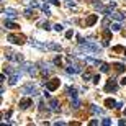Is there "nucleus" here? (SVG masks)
<instances>
[{
  "instance_id": "f704fd0d",
  "label": "nucleus",
  "mask_w": 126,
  "mask_h": 126,
  "mask_svg": "<svg viewBox=\"0 0 126 126\" xmlns=\"http://www.w3.org/2000/svg\"><path fill=\"white\" fill-rule=\"evenodd\" d=\"M41 10H43V12H44L46 15H49V7H47V5H43V7H41Z\"/></svg>"
},
{
  "instance_id": "ea45409f",
  "label": "nucleus",
  "mask_w": 126,
  "mask_h": 126,
  "mask_svg": "<svg viewBox=\"0 0 126 126\" xmlns=\"http://www.w3.org/2000/svg\"><path fill=\"white\" fill-rule=\"evenodd\" d=\"M120 84H121V85H126V77H121V80H120Z\"/></svg>"
},
{
  "instance_id": "58836bf2",
  "label": "nucleus",
  "mask_w": 126,
  "mask_h": 126,
  "mask_svg": "<svg viewBox=\"0 0 126 126\" xmlns=\"http://www.w3.org/2000/svg\"><path fill=\"white\" fill-rule=\"evenodd\" d=\"M118 125H120V126H126V120H120V121H118Z\"/></svg>"
},
{
  "instance_id": "f3484780",
  "label": "nucleus",
  "mask_w": 126,
  "mask_h": 126,
  "mask_svg": "<svg viewBox=\"0 0 126 126\" xmlns=\"http://www.w3.org/2000/svg\"><path fill=\"white\" fill-rule=\"evenodd\" d=\"M18 72H16V70H15V72H13V74H10V80H8V84L10 85H15V84H16V80H18Z\"/></svg>"
},
{
  "instance_id": "423d86ee",
  "label": "nucleus",
  "mask_w": 126,
  "mask_h": 126,
  "mask_svg": "<svg viewBox=\"0 0 126 126\" xmlns=\"http://www.w3.org/2000/svg\"><path fill=\"white\" fill-rule=\"evenodd\" d=\"M21 92H23V94H30V95H38V89H36L33 84L25 85L23 89H21Z\"/></svg>"
},
{
  "instance_id": "aec40b11",
  "label": "nucleus",
  "mask_w": 126,
  "mask_h": 126,
  "mask_svg": "<svg viewBox=\"0 0 126 126\" xmlns=\"http://www.w3.org/2000/svg\"><path fill=\"white\" fill-rule=\"evenodd\" d=\"M47 49H52V51H57V52L62 51V47L59 46V44H56V43H49V44H47Z\"/></svg>"
},
{
  "instance_id": "a878e982",
  "label": "nucleus",
  "mask_w": 126,
  "mask_h": 126,
  "mask_svg": "<svg viewBox=\"0 0 126 126\" xmlns=\"http://www.w3.org/2000/svg\"><path fill=\"white\" fill-rule=\"evenodd\" d=\"M100 70H102V72H108V70H110V65L102 62V64H100Z\"/></svg>"
},
{
  "instance_id": "b1692460",
  "label": "nucleus",
  "mask_w": 126,
  "mask_h": 126,
  "mask_svg": "<svg viewBox=\"0 0 126 126\" xmlns=\"http://www.w3.org/2000/svg\"><path fill=\"white\" fill-rule=\"evenodd\" d=\"M90 111L95 113V115H102L103 110H102V108H98V107H95V105H92V107H90Z\"/></svg>"
},
{
  "instance_id": "e433bc0d",
  "label": "nucleus",
  "mask_w": 126,
  "mask_h": 126,
  "mask_svg": "<svg viewBox=\"0 0 126 126\" xmlns=\"http://www.w3.org/2000/svg\"><path fill=\"white\" fill-rule=\"evenodd\" d=\"M46 2H49V3H52V5H59V3H61L59 0H46Z\"/></svg>"
},
{
  "instance_id": "c9c22d12",
  "label": "nucleus",
  "mask_w": 126,
  "mask_h": 126,
  "mask_svg": "<svg viewBox=\"0 0 126 126\" xmlns=\"http://www.w3.org/2000/svg\"><path fill=\"white\" fill-rule=\"evenodd\" d=\"M92 79H94V84H98L100 82V75H94Z\"/></svg>"
},
{
  "instance_id": "9d476101",
  "label": "nucleus",
  "mask_w": 126,
  "mask_h": 126,
  "mask_svg": "<svg viewBox=\"0 0 126 126\" xmlns=\"http://www.w3.org/2000/svg\"><path fill=\"white\" fill-rule=\"evenodd\" d=\"M108 16H110V18H113V20H116V21H123V20H125V15L120 13V12H110V13H108Z\"/></svg>"
},
{
  "instance_id": "6e6552de",
  "label": "nucleus",
  "mask_w": 126,
  "mask_h": 126,
  "mask_svg": "<svg viewBox=\"0 0 126 126\" xmlns=\"http://www.w3.org/2000/svg\"><path fill=\"white\" fill-rule=\"evenodd\" d=\"M21 69H25L26 72H28L30 75H36L38 74V69H36V65H33V64H25Z\"/></svg>"
},
{
  "instance_id": "7ed1b4c3",
  "label": "nucleus",
  "mask_w": 126,
  "mask_h": 126,
  "mask_svg": "<svg viewBox=\"0 0 126 126\" xmlns=\"http://www.w3.org/2000/svg\"><path fill=\"white\" fill-rule=\"evenodd\" d=\"M105 90H107L108 94H110V92H111V94H115V92H116L118 90V84H116V80L113 79H108V82H107V85H105Z\"/></svg>"
},
{
  "instance_id": "2f4dec72",
  "label": "nucleus",
  "mask_w": 126,
  "mask_h": 126,
  "mask_svg": "<svg viewBox=\"0 0 126 126\" xmlns=\"http://www.w3.org/2000/svg\"><path fill=\"white\" fill-rule=\"evenodd\" d=\"M61 64H62V59H61V56H57L56 59H54V65H59V67H61Z\"/></svg>"
},
{
  "instance_id": "412c9836",
  "label": "nucleus",
  "mask_w": 126,
  "mask_h": 126,
  "mask_svg": "<svg viewBox=\"0 0 126 126\" xmlns=\"http://www.w3.org/2000/svg\"><path fill=\"white\" fill-rule=\"evenodd\" d=\"M85 62L90 64V65H100V64H102L98 59H92V57H85Z\"/></svg>"
},
{
  "instance_id": "473e14b6",
  "label": "nucleus",
  "mask_w": 126,
  "mask_h": 126,
  "mask_svg": "<svg viewBox=\"0 0 126 126\" xmlns=\"http://www.w3.org/2000/svg\"><path fill=\"white\" fill-rule=\"evenodd\" d=\"M54 30H56L57 33H61V31H62L64 28H62V25H59V23H57V25H54Z\"/></svg>"
},
{
  "instance_id": "a211bd4d",
  "label": "nucleus",
  "mask_w": 126,
  "mask_h": 126,
  "mask_svg": "<svg viewBox=\"0 0 126 126\" xmlns=\"http://www.w3.org/2000/svg\"><path fill=\"white\" fill-rule=\"evenodd\" d=\"M116 105H118V103L115 102L113 98H107V100H105V107H107V108H116Z\"/></svg>"
},
{
  "instance_id": "37998d69",
  "label": "nucleus",
  "mask_w": 126,
  "mask_h": 126,
  "mask_svg": "<svg viewBox=\"0 0 126 126\" xmlns=\"http://www.w3.org/2000/svg\"><path fill=\"white\" fill-rule=\"evenodd\" d=\"M125 116H126V108H125Z\"/></svg>"
},
{
  "instance_id": "4468645a",
  "label": "nucleus",
  "mask_w": 126,
  "mask_h": 126,
  "mask_svg": "<svg viewBox=\"0 0 126 126\" xmlns=\"http://www.w3.org/2000/svg\"><path fill=\"white\" fill-rule=\"evenodd\" d=\"M94 8H97L98 12H103V13H108V8H105V7H103L102 3H100V2H94Z\"/></svg>"
},
{
  "instance_id": "4be33fe9",
  "label": "nucleus",
  "mask_w": 126,
  "mask_h": 126,
  "mask_svg": "<svg viewBox=\"0 0 126 126\" xmlns=\"http://www.w3.org/2000/svg\"><path fill=\"white\" fill-rule=\"evenodd\" d=\"M67 95H69L72 100H75V98H77V90L72 89V87H69V89H67Z\"/></svg>"
},
{
  "instance_id": "ddd939ff",
  "label": "nucleus",
  "mask_w": 126,
  "mask_h": 126,
  "mask_svg": "<svg viewBox=\"0 0 126 126\" xmlns=\"http://www.w3.org/2000/svg\"><path fill=\"white\" fill-rule=\"evenodd\" d=\"M67 72H69V74H79V72H82V67H80V65H77V64L67 65Z\"/></svg>"
},
{
  "instance_id": "bb28decb",
  "label": "nucleus",
  "mask_w": 126,
  "mask_h": 126,
  "mask_svg": "<svg viewBox=\"0 0 126 126\" xmlns=\"http://www.w3.org/2000/svg\"><path fill=\"white\" fill-rule=\"evenodd\" d=\"M25 3H30L33 7V8H36V7H39V3L38 2H34V0H25Z\"/></svg>"
},
{
  "instance_id": "f257e3e1",
  "label": "nucleus",
  "mask_w": 126,
  "mask_h": 126,
  "mask_svg": "<svg viewBox=\"0 0 126 126\" xmlns=\"http://www.w3.org/2000/svg\"><path fill=\"white\" fill-rule=\"evenodd\" d=\"M7 39H8L10 43H13V44H23V43L26 41V38H25L23 34H16V33L8 34V36H7Z\"/></svg>"
},
{
  "instance_id": "5701e85b",
  "label": "nucleus",
  "mask_w": 126,
  "mask_h": 126,
  "mask_svg": "<svg viewBox=\"0 0 126 126\" xmlns=\"http://www.w3.org/2000/svg\"><path fill=\"white\" fill-rule=\"evenodd\" d=\"M3 13L8 15V18H16V16H18V13H16L13 8H7V12H3Z\"/></svg>"
},
{
  "instance_id": "c756f323",
  "label": "nucleus",
  "mask_w": 126,
  "mask_h": 126,
  "mask_svg": "<svg viewBox=\"0 0 126 126\" xmlns=\"http://www.w3.org/2000/svg\"><path fill=\"white\" fill-rule=\"evenodd\" d=\"M113 52H125V47L123 46H115L113 47Z\"/></svg>"
},
{
  "instance_id": "c03bdc74",
  "label": "nucleus",
  "mask_w": 126,
  "mask_h": 126,
  "mask_svg": "<svg viewBox=\"0 0 126 126\" xmlns=\"http://www.w3.org/2000/svg\"><path fill=\"white\" fill-rule=\"evenodd\" d=\"M67 2H74V0H67Z\"/></svg>"
},
{
  "instance_id": "cd10ccee",
  "label": "nucleus",
  "mask_w": 126,
  "mask_h": 126,
  "mask_svg": "<svg viewBox=\"0 0 126 126\" xmlns=\"http://www.w3.org/2000/svg\"><path fill=\"white\" fill-rule=\"evenodd\" d=\"M120 30H121V25H120V23L111 25V31H120Z\"/></svg>"
},
{
  "instance_id": "dca6fc26",
  "label": "nucleus",
  "mask_w": 126,
  "mask_h": 126,
  "mask_svg": "<svg viewBox=\"0 0 126 126\" xmlns=\"http://www.w3.org/2000/svg\"><path fill=\"white\" fill-rule=\"evenodd\" d=\"M3 26H5V28H10V30H16V28H20V26H18L16 23H13V21H10V20H5Z\"/></svg>"
},
{
  "instance_id": "f8f14e48",
  "label": "nucleus",
  "mask_w": 126,
  "mask_h": 126,
  "mask_svg": "<svg viewBox=\"0 0 126 126\" xmlns=\"http://www.w3.org/2000/svg\"><path fill=\"white\" fill-rule=\"evenodd\" d=\"M97 21H98V15H90L89 18L85 20V26H94Z\"/></svg>"
},
{
  "instance_id": "f03ea898",
  "label": "nucleus",
  "mask_w": 126,
  "mask_h": 126,
  "mask_svg": "<svg viewBox=\"0 0 126 126\" xmlns=\"http://www.w3.org/2000/svg\"><path fill=\"white\" fill-rule=\"evenodd\" d=\"M80 46H82V49H85V51H90V52H100V47L97 46V44H94V43H87V41H82L80 43Z\"/></svg>"
},
{
  "instance_id": "a18cd8bd",
  "label": "nucleus",
  "mask_w": 126,
  "mask_h": 126,
  "mask_svg": "<svg viewBox=\"0 0 126 126\" xmlns=\"http://www.w3.org/2000/svg\"><path fill=\"white\" fill-rule=\"evenodd\" d=\"M125 54H126V49H125Z\"/></svg>"
},
{
  "instance_id": "7c9ffc66",
  "label": "nucleus",
  "mask_w": 126,
  "mask_h": 126,
  "mask_svg": "<svg viewBox=\"0 0 126 126\" xmlns=\"http://www.w3.org/2000/svg\"><path fill=\"white\" fill-rule=\"evenodd\" d=\"M39 26H41L43 30H49V23H47V21H41V23H39Z\"/></svg>"
},
{
  "instance_id": "393cba45",
  "label": "nucleus",
  "mask_w": 126,
  "mask_h": 126,
  "mask_svg": "<svg viewBox=\"0 0 126 126\" xmlns=\"http://www.w3.org/2000/svg\"><path fill=\"white\" fill-rule=\"evenodd\" d=\"M31 46H34V47H39V49H47V44H46V46H44V44H41V43L34 41V39H33V41H31Z\"/></svg>"
},
{
  "instance_id": "2eb2a0df",
  "label": "nucleus",
  "mask_w": 126,
  "mask_h": 126,
  "mask_svg": "<svg viewBox=\"0 0 126 126\" xmlns=\"http://www.w3.org/2000/svg\"><path fill=\"white\" fill-rule=\"evenodd\" d=\"M25 16H26V18H30V20H34L36 18V12H34V10H31V8H26L25 10Z\"/></svg>"
},
{
  "instance_id": "a19ab883",
  "label": "nucleus",
  "mask_w": 126,
  "mask_h": 126,
  "mask_svg": "<svg viewBox=\"0 0 126 126\" xmlns=\"http://www.w3.org/2000/svg\"><path fill=\"white\" fill-rule=\"evenodd\" d=\"M90 79V74H84V80H89Z\"/></svg>"
},
{
  "instance_id": "79ce46f5",
  "label": "nucleus",
  "mask_w": 126,
  "mask_h": 126,
  "mask_svg": "<svg viewBox=\"0 0 126 126\" xmlns=\"http://www.w3.org/2000/svg\"><path fill=\"white\" fill-rule=\"evenodd\" d=\"M123 36H126V30H125V31H123Z\"/></svg>"
},
{
  "instance_id": "39448f33",
  "label": "nucleus",
  "mask_w": 126,
  "mask_h": 126,
  "mask_svg": "<svg viewBox=\"0 0 126 126\" xmlns=\"http://www.w3.org/2000/svg\"><path fill=\"white\" fill-rule=\"evenodd\" d=\"M5 57H7L8 61H15V62H21V61H23V56H21V54L10 52V51H5Z\"/></svg>"
},
{
  "instance_id": "4c0bfd02",
  "label": "nucleus",
  "mask_w": 126,
  "mask_h": 126,
  "mask_svg": "<svg viewBox=\"0 0 126 126\" xmlns=\"http://www.w3.org/2000/svg\"><path fill=\"white\" fill-rule=\"evenodd\" d=\"M98 125V120H92V121H90V126H97Z\"/></svg>"
},
{
  "instance_id": "0eeeda50",
  "label": "nucleus",
  "mask_w": 126,
  "mask_h": 126,
  "mask_svg": "<svg viewBox=\"0 0 126 126\" xmlns=\"http://www.w3.org/2000/svg\"><path fill=\"white\" fill-rule=\"evenodd\" d=\"M31 105H33V100L30 97L21 98V100H20V108H21V110H26V108H30Z\"/></svg>"
},
{
  "instance_id": "9b49d317",
  "label": "nucleus",
  "mask_w": 126,
  "mask_h": 126,
  "mask_svg": "<svg viewBox=\"0 0 126 126\" xmlns=\"http://www.w3.org/2000/svg\"><path fill=\"white\" fill-rule=\"evenodd\" d=\"M49 108H51L52 111H59L61 108H59V100L57 98H51L49 100Z\"/></svg>"
},
{
  "instance_id": "6ab92c4d",
  "label": "nucleus",
  "mask_w": 126,
  "mask_h": 126,
  "mask_svg": "<svg viewBox=\"0 0 126 126\" xmlns=\"http://www.w3.org/2000/svg\"><path fill=\"white\" fill-rule=\"evenodd\" d=\"M113 67H115V70H116V72H125V69H126V65L121 64V62H115V64H113Z\"/></svg>"
},
{
  "instance_id": "72a5a7b5",
  "label": "nucleus",
  "mask_w": 126,
  "mask_h": 126,
  "mask_svg": "<svg viewBox=\"0 0 126 126\" xmlns=\"http://www.w3.org/2000/svg\"><path fill=\"white\" fill-rule=\"evenodd\" d=\"M72 36H74V31H72V30H69V31L65 33V38H67V39H70Z\"/></svg>"
},
{
  "instance_id": "c85d7f7f",
  "label": "nucleus",
  "mask_w": 126,
  "mask_h": 126,
  "mask_svg": "<svg viewBox=\"0 0 126 126\" xmlns=\"http://www.w3.org/2000/svg\"><path fill=\"white\" fill-rule=\"evenodd\" d=\"M102 125L103 126H110V125H111V120H110V118H103V120H102Z\"/></svg>"
},
{
  "instance_id": "20e7f679",
  "label": "nucleus",
  "mask_w": 126,
  "mask_h": 126,
  "mask_svg": "<svg viewBox=\"0 0 126 126\" xmlns=\"http://www.w3.org/2000/svg\"><path fill=\"white\" fill-rule=\"evenodd\" d=\"M59 85H61V80L59 79H51V80H46V90L52 92V90L59 89Z\"/></svg>"
},
{
  "instance_id": "1a4fd4ad",
  "label": "nucleus",
  "mask_w": 126,
  "mask_h": 126,
  "mask_svg": "<svg viewBox=\"0 0 126 126\" xmlns=\"http://www.w3.org/2000/svg\"><path fill=\"white\" fill-rule=\"evenodd\" d=\"M110 39H111V31H110V30H105V31H103L102 44H103V46H108V44H110Z\"/></svg>"
}]
</instances>
